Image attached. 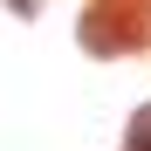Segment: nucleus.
Listing matches in <instances>:
<instances>
[{
	"label": "nucleus",
	"mask_w": 151,
	"mask_h": 151,
	"mask_svg": "<svg viewBox=\"0 0 151 151\" xmlns=\"http://www.w3.org/2000/svg\"><path fill=\"white\" fill-rule=\"evenodd\" d=\"M131 151H151V110H144V117L131 124Z\"/></svg>",
	"instance_id": "1"
}]
</instances>
